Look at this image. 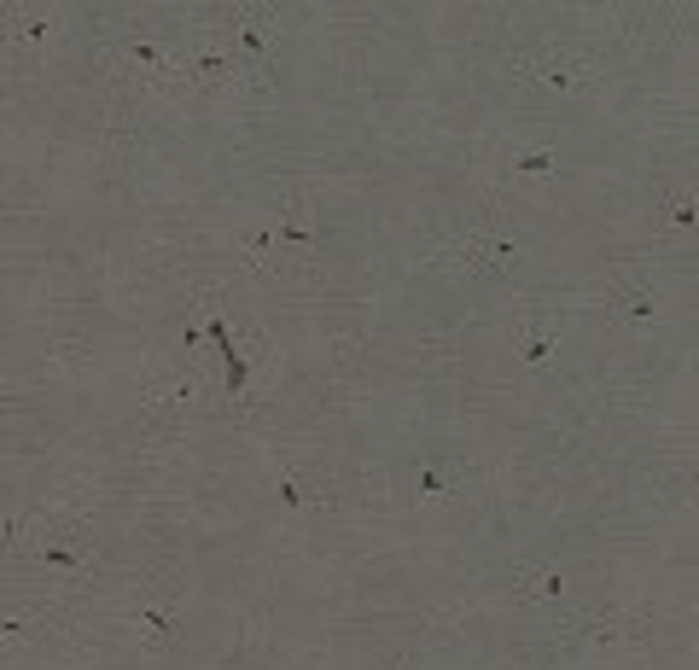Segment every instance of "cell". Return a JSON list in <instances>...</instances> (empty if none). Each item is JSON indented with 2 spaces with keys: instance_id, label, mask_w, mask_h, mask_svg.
<instances>
[{
  "instance_id": "obj_1",
  "label": "cell",
  "mask_w": 699,
  "mask_h": 670,
  "mask_svg": "<svg viewBox=\"0 0 699 670\" xmlns=\"http://www.w3.org/2000/svg\"><path fill=\"white\" fill-rule=\"evenodd\" d=\"M437 263L466 274V280H490V274H507L519 263V239L507 228H466V234L437 245Z\"/></svg>"
},
{
  "instance_id": "obj_2",
  "label": "cell",
  "mask_w": 699,
  "mask_h": 670,
  "mask_svg": "<svg viewBox=\"0 0 699 670\" xmlns=\"http://www.w3.org/2000/svg\"><path fill=\"white\" fill-rule=\"evenodd\" d=\"M129 624H134V636L140 641H152V647H169V641H181V630H187V618H181V606L169 601H134L129 606Z\"/></svg>"
},
{
  "instance_id": "obj_3",
  "label": "cell",
  "mask_w": 699,
  "mask_h": 670,
  "mask_svg": "<svg viewBox=\"0 0 699 670\" xmlns=\"http://www.w3.org/2000/svg\"><path fill=\"white\" fill-rule=\"evenodd\" d=\"M531 70L542 76V82H548V88H560V94L595 76V65H583V59H542V65H531Z\"/></svg>"
},
{
  "instance_id": "obj_4",
  "label": "cell",
  "mask_w": 699,
  "mask_h": 670,
  "mask_svg": "<svg viewBox=\"0 0 699 670\" xmlns=\"http://www.w3.org/2000/svg\"><path fill=\"white\" fill-rule=\"evenodd\" d=\"M554 350H560V327H531V333L519 338V362H548V356H554Z\"/></svg>"
},
{
  "instance_id": "obj_5",
  "label": "cell",
  "mask_w": 699,
  "mask_h": 670,
  "mask_svg": "<svg viewBox=\"0 0 699 670\" xmlns=\"http://www.w3.org/2000/svg\"><path fill=\"white\" fill-rule=\"evenodd\" d=\"M665 222H676V228H699V199H694V193L665 187Z\"/></svg>"
},
{
  "instance_id": "obj_6",
  "label": "cell",
  "mask_w": 699,
  "mask_h": 670,
  "mask_svg": "<svg viewBox=\"0 0 699 670\" xmlns=\"http://www.w3.org/2000/svg\"><path fill=\"white\" fill-rule=\"evenodd\" d=\"M513 169H519V175H554V169H560V152L525 146V152H513Z\"/></svg>"
},
{
  "instance_id": "obj_7",
  "label": "cell",
  "mask_w": 699,
  "mask_h": 670,
  "mask_svg": "<svg viewBox=\"0 0 699 670\" xmlns=\"http://www.w3.org/2000/svg\"><path fill=\"white\" fill-rule=\"evenodd\" d=\"M35 560H41V566H59V571H82V566H88V554H82V548H59V542H41V548H35Z\"/></svg>"
},
{
  "instance_id": "obj_8",
  "label": "cell",
  "mask_w": 699,
  "mask_h": 670,
  "mask_svg": "<svg viewBox=\"0 0 699 670\" xmlns=\"http://www.w3.org/2000/svg\"><path fill=\"white\" fill-rule=\"evenodd\" d=\"M536 583H531V595H542V601H560V595H566V577H560V571H531Z\"/></svg>"
},
{
  "instance_id": "obj_9",
  "label": "cell",
  "mask_w": 699,
  "mask_h": 670,
  "mask_svg": "<svg viewBox=\"0 0 699 670\" xmlns=\"http://www.w3.org/2000/svg\"><path fill=\"white\" fill-rule=\"evenodd\" d=\"M274 496H280L286 507H303V502H309V496H303V478H298V472H280V478H274Z\"/></svg>"
},
{
  "instance_id": "obj_10",
  "label": "cell",
  "mask_w": 699,
  "mask_h": 670,
  "mask_svg": "<svg viewBox=\"0 0 699 670\" xmlns=\"http://www.w3.org/2000/svg\"><path fill=\"white\" fill-rule=\"evenodd\" d=\"M414 490H420V496H443V490H449V478H443L437 467H420V472H414Z\"/></svg>"
},
{
  "instance_id": "obj_11",
  "label": "cell",
  "mask_w": 699,
  "mask_h": 670,
  "mask_svg": "<svg viewBox=\"0 0 699 670\" xmlns=\"http://www.w3.org/2000/svg\"><path fill=\"white\" fill-rule=\"evenodd\" d=\"M630 321L635 327H647V321H653V315H659V303H653V292H630Z\"/></svg>"
}]
</instances>
